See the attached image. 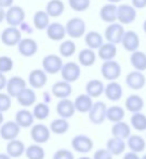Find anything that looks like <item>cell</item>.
Wrapping results in <instances>:
<instances>
[{"label": "cell", "mask_w": 146, "mask_h": 159, "mask_svg": "<svg viewBox=\"0 0 146 159\" xmlns=\"http://www.w3.org/2000/svg\"><path fill=\"white\" fill-rule=\"evenodd\" d=\"M30 138L35 142V144H44L51 138V130L43 124H36L31 127Z\"/></svg>", "instance_id": "obj_1"}, {"label": "cell", "mask_w": 146, "mask_h": 159, "mask_svg": "<svg viewBox=\"0 0 146 159\" xmlns=\"http://www.w3.org/2000/svg\"><path fill=\"white\" fill-rule=\"evenodd\" d=\"M107 106L104 102L98 101L93 104L91 111H89V120L93 125H102L106 119Z\"/></svg>", "instance_id": "obj_2"}, {"label": "cell", "mask_w": 146, "mask_h": 159, "mask_svg": "<svg viewBox=\"0 0 146 159\" xmlns=\"http://www.w3.org/2000/svg\"><path fill=\"white\" fill-rule=\"evenodd\" d=\"M101 74L106 80L116 81L121 75V66L116 61H107L104 62L101 66Z\"/></svg>", "instance_id": "obj_3"}, {"label": "cell", "mask_w": 146, "mask_h": 159, "mask_svg": "<svg viewBox=\"0 0 146 159\" xmlns=\"http://www.w3.org/2000/svg\"><path fill=\"white\" fill-rule=\"evenodd\" d=\"M71 147L77 153L88 154L93 148V141L86 134H77L71 140Z\"/></svg>", "instance_id": "obj_4"}, {"label": "cell", "mask_w": 146, "mask_h": 159, "mask_svg": "<svg viewBox=\"0 0 146 159\" xmlns=\"http://www.w3.org/2000/svg\"><path fill=\"white\" fill-rule=\"evenodd\" d=\"M125 33V30L123 28V25H121L120 23H113L109 24L105 30V38L109 43H121Z\"/></svg>", "instance_id": "obj_5"}, {"label": "cell", "mask_w": 146, "mask_h": 159, "mask_svg": "<svg viewBox=\"0 0 146 159\" xmlns=\"http://www.w3.org/2000/svg\"><path fill=\"white\" fill-rule=\"evenodd\" d=\"M136 19V10L133 6L130 4H120L117 11V21L123 24H131Z\"/></svg>", "instance_id": "obj_6"}, {"label": "cell", "mask_w": 146, "mask_h": 159, "mask_svg": "<svg viewBox=\"0 0 146 159\" xmlns=\"http://www.w3.org/2000/svg\"><path fill=\"white\" fill-rule=\"evenodd\" d=\"M80 74H81V69H80L79 65L75 62H68V63L64 64L62 70H61V76H62L63 80L68 84L77 81L80 77Z\"/></svg>", "instance_id": "obj_7"}, {"label": "cell", "mask_w": 146, "mask_h": 159, "mask_svg": "<svg viewBox=\"0 0 146 159\" xmlns=\"http://www.w3.org/2000/svg\"><path fill=\"white\" fill-rule=\"evenodd\" d=\"M63 66V61L58 55L55 54H49L42 60V67H43V70L47 74H51V75H54L57 74L62 70Z\"/></svg>", "instance_id": "obj_8"}, {"label": "cell", "mask_w": 146, "mask_h": 159, "mask_svg": "<svg viewBox=\"0 0 146 159\" xmlns=\"http://www.w3.org/2000/svg\"><path fill=\"white\" fill-rule=\"evenodd\" d=\"M66 33L71 38H80L86 33V23L79 17L71 19L66 24Z\"/></svg>", "instance_id": "obj_9"}, {"label": "cell", "mask_w": 146, "mask_h": 159, "mask_svg": "<svg viewBox=\"0 0 146 159\" xmlns=\"http://www.w3.org/2000/svg\"><path fill=\"white\" fill-rule=\"evenodd\" d=\"M21 132V127L15 121H7L0 127V136L4 141H13L16 140Z\"/></svg>", "instance_id": "obj_10"}, {"label": "cell", "mask_w": 146, "mask_h": 159, "mask_svg": "<svg viewBox=\"0 0 146 159\" xmlns=\"http://www.w3.org/2000/svg\"><path fill=\"white\" fill-rule=\"evenodd\" d=\"M125 84L132 90H141L146 84V77L142 71H130L125 77Z\"/></svg>", "instance_id": "obj_11"}, {"label": "cell", "mask_w": 146, "mask_h": 159, "mask_svg": "<svg viewBox=\"0 0 146 159\" xmlns=\"http://www.w3.org/2000/svg\"><path fill=\"white\" fill-rule=\"evenodd\" d=\"M24 19H25V12L24 10L19 6L11 7L6 13V20L8 24L12 27H16V26L21 25L23 23Z\"/></svg>", "instance_id": "obj_12"}, {"label": "cell", "mask_w": 146, "mask_h": 159, "mask_svg": "<svg viewBox=\"0 0 146 159\" xmlns=\"http://www.w3.org/2000/svg\"><path fill=\"white\" fill-rule=\"evenodd\" d=\"M76 107L73 101L69 98H64V100H60L57 104V114L60 116V118H64V119H68L71 118L76 113Z\"/></svg>", "instance_id": "obj_13"}, {"label": "cell", "mask_w": 146, "mask_h": 159, "mask_svg": "<svg viewBox=\"0 0 146 159\" xmlns=\"http://www.w3.org/2000/svg\"><path fill=\"white\" fill-rule=\"evenodd\" d=\"M24 89H26V81L22 77L14 76V77H11L8 80V84H7V93L11 98H17V95Z\"/></svg>", "instance_id": "obj_14"}, {"label": "cell", "mask_w": 146, "mask_h": 159, "mask_svg": "<svg viewBox=\"0 0 146 159\" xmlns=\"http://www.w3.org/2000/svg\"><path fill=\"white\" fill-rule=\"evenodd\" d=\"M121 43H122V47L125 48V51L133 53L139 50V47H140V37L133 30H128V32L125 33V36H123Z\"/></svg>", "instance_id": "obj_15"}, {"label": "cell", "mask_w": 146, "mask_h": 159, "mask_svg": "<svg viewBox=\"0 0 146 159\" xmlns=\"http://www.w3.org/2000/svg\"><path fill=\"white\" fill-rule=\"evenodd\" d=\"M1 41L6 46L13 47L15 44L21 42V32L16 27H10L6 28L1 34Z\"/></svg>", "instance_id": "obj_16"}, {"label": "cell", "mask_w": 146, "mask_h": 159, "mask_svg": "<svg viewBox=\"0 0 146 159\" xmlns=\"http://www.w3.org/2000/svg\"><path fill=\"white\" fill-rule=\"evenodd\" d=\"M48 81L47 73L43 69H34L28 76V82L34 89H41Z\"/></svg>", "instance_id": "obj_17"}, {"label": "cell", "mask_w": 146, "mask_h": 159, "mask_svg": "<svg viewBox=\"0 0 146 159\" xmlns=\"http://www.w3.org/2000/svg\"><path fill=\"white\" fill-rule=\"evenodd\" d=\"M105 96L112 102H118L123 95V89L117 81H111L105 87Z\"/></svg>", "instance_id": "obj_18"}, {"label": "cell", "mask_w": 146, "mask_h": 159, "mask_svg": "<svg viewBox=\"0 0 146 159\" xmlns=\"http://www.w3.org/2000/svg\"><path fill=\"white\" fill-rule=\"evenodd\" d=\"M51 92L55 98H60V100H64V98H68V96L71 94L73 88H71V84L62 80V81H57L53 84Z\"/></svg>", "instance_id": "obj_19"}, {"label": "cell", "mask_w": 146, "mask_h": 159, "mask_svg": "<svg viewBox=\"0 0 146 159\" xmlns=\"http://www.w3.org/2000/svg\"><path fill=\"white\" fill-rule=\"evenodd\" d=\"M14 121L21 128H29L34 126L35 117L33 115V111H28L27 108H22L16 111Z\"/></svg>", "instance_id": "obj_20"}, {"label": "cell", "mask_w": 146, "mask_h": 159, "mask_svg": "<svg viewBox=\"0 0 146 159\" xmlns=\"http://www.w3.org/2000/svg\"><path fill=\"white\" fill-rule=\"evenodd\" d=\"M125 109L132 114L141 113L144 108V100L139 94H131L125 98Z\"/></svg>", "instance_id": "obj_21"}, {"label": "cell", "mask_w": 146, "mask_h": 159, "mask_svg": "<svg viewBox=\"0 0 146 159\" xmlns=\"http://www.w3.org/2000/svg\"><path fill=\"white\" fill-rule=\"evenodd\" d=\"M16 100L21 106H23L24 108H28L30 106H35V103L37 101V95H36V92L33 89L26 88L17 95Z\"/></svg>", "instance_id": "obj_22"}, {"label": "cell", "mask_w": 146, "mask_h": 159, "mask_svg": "<svg viewBox=\"0 0 146 159\" xmlns=\"http://www.w3.org/2000/svg\"><path fill=\"white\" fill-rule=\"evenodd\" d=\"M112 134L114 138L127 141L131 136V126L125 121L114 124L112 127Z\"/></svg>", "instance_id": "obj_23"}, {"label": "cell", "mask_w": 146, "mask_h": 159, "mask_svg": "<svg viewBox=\"0 0 146 159\" xmlns=\"http://www.w3.org/2000/svg\"><path fill=\"white\" fill-rule=\"evenodd\" d=\"M74 104H75L76 111H79L81 114H89V111H91L92 106H93V101L92 98L89 96L87 93L84 94H79L74 101Z\"/></svg>", "instance_id": "obj_24"}, {"label": "cell", "mask_w": 146, "mask_h": 159, "mask_svg": "<svg viewBox=\"0 0 146 159\" xmlns=\"http://www.w3.org/2000/svg\"><path fill=\"white\" fill-rule=\"evenodd\" d=\"M7 154L10 156L11 158H19L21 156H23L26 152V147L22 141L20 140H13L8 142L7 144Z\"/></svg>", "instance_id": "obj_25"}, {"label": "cell", "mask_w": 146, "mask_h": 159, "mask_svg": "<svg viewBox=\"0 0 146 159\" xmlns=\"http://www.w3.org/2000/svg\"><path fill=\"white\" fill-rule=\"evenodd\" d=\"M117 11H118V7L114 3H108L102 7L100 11V16L103 22L113 24L116 23L117 21Z\"/></svg>", "instance_id": "obj_26"}, {"label": "cell", "mask_w": 146, "mask_h": 159, "mask_svg": "<svg viewBox=\"0 0 146 159\" xmlns=\"http://www.w3.org/2000/svg\"><path fill=\"white\" fill-rule=\"evenodd\" d=\"M127 146L129 147L130 152L140 154L144 152L146 147V141L140 134H131V136L127 140Z\"/></svg>", "instance_id": "obj_27"}, {"label": "cell", "mask_w": 146, "mask_h": 159, "mask_svg": "<svg viewBox=\"0 0 146 159\" xmlns=\"http://www.w3.org/2000/svg\"><path fill=\"white\" fill-rule=\"evenodd\" d=\"M105 92V86L101 80L92 79L87 82L86 84V93L89 96L93 98H98Z\"/></svg>", "instance_id": "obj_28"}, {"label": "cell", "mask_w": 146, "mask_h": 159, "mask_svg": "<svg viewBox=\"0 0 146 159\" xmlns=\"http://www.w3.org/2000/svg\"><path fill=\"white\" fill-rule=\"evenodd\" d=\"M38 50V46L37 42L33 39H26L21 40V42L19 43V52L21 53L23 57H33L34 54H36Z\"/></svg>", "instance_id": "obj_29"}, {"label": "cell", "mask_w": 146, "mask_h": 159, "mask_svg": "<svg viewBox=\"0 0 146 159\" xmlns=\"http://www.w3.org/2000/svg\"><path fill=\"white\" fill-rule=\"evenodd\" d=\"M125 147H127V142L123 140L117 138H111L106 143V148L113 154V156H119L122 153H125Z\"/></svg>", "instance_id": "obj_30"}, {"label": "cell", "mask_w": 146, "mask_h": 159, "mask_svg": "<svg viewBox=\"0 0 146 159\" xmlns=\"http://www.w3.org/2000/svg\"><path fill=\"white\" fill-rule=\"evenodd\" d=\"M130 63L133 66V68L138 71H145L146 70V53L143 51H135L131 53L130 57Z\"/></svg>", "instance_id": "obj_31"}, {"label": "cell", "mask_w": 146, "mask_h": 159, "mask_svg": "<svg viewBox=\"0 0 146 159\" xmlns=\"http://www.w3.org/2000/svg\"><path fill=\"white\" fill-rule=\"evenodd\" d=\"M47 35L53 41H60L66 35V28L60 23H52L47 28Z\"/></svg>", "instance_id": "obj_32"}, {"label": "cell", "mask_w": 146, "mask_h": 159, "mask_svg": "<svg viewBox=\"0 0 146 159\" xmlns=\"http://www.w3.org/2000/svg\"><path fill=\"white\" fill-rule=\"evenodd\" d=\"M98 57L101 60H103L104 62L107 61H113L117 55V47L116 44L109 43L106 42L104 43L100 49H98Z\"/></svg>", "instance_id": "obj_33"}, {"label": "cell", "mask_w": 146, "mask_h": 159, "mask_svg": "<svg viewBox=\"0 0 146 159\" xmlns=\"http://www.w3.org/2000/svg\"><path fill=\"white\" fill-rule=\"evenodd\" d=\"M125 116V109L119 105H114L107 108L106 114V119L108 121L113 122V124H117V122L123 121V118Z\"/></svg>", "instance_id": "obj_34"}, {"label": "cell", "mask_w": 146, "mask_h": 159, "mask_svg": "<svg viewBox=\"0 0 146 159\" xmlns=\"http://www.w3.org/2000/svg\"><path fill=\"white\" fill-rule=\"evenodd\" d=\"M86 44L88 46V48L91 49V50H95V49H100L101 47L104 44L103 41V37L101 34L96 33V32H89L86 35Z\"/></svg>", "instance_id": "obj_35"}, {"label": "cell", "mask_w": 146, "mask_h": 159, "mask_svg": "<svg viewBox=\"0 0 146 159\" xmlns=\"http://www.w3.org/2000/svg\"><path fill=\"white\" fill-rule=\"evenodd\" d=\"M49 128H50V130H51V133L61 135V134H65L69 130V124H68V121H67V119H64V118H57V119L51 121Z\"/></svg>", "instance_id": "obj_36"}, {"label": "cell", "mask_w": 146, "mask_h": 159, "mask_svg": "<svg viewBox=\"0 0 146 159\" xmlns=\"http://www.w3.org/2000/svg\"><path fill=\"white\" fill-rule=\"evenodd\" d=\"M95 60H96V54L91 49H84L78 54V61H79L80 65H82V66H86V67L92 66V65L95 63Z\"/></svg>", "instance_id": "obj_37"}, {"label": "cell", "mask_w": 146, "mask_h": 159, "mask_svg": "<svg viewBox=\"0 0 146 159\" xmlns=\"http://www.w3.org/2000/svg\"><path fill=\"white\" fill-rule=\"evenodd\" d=\"M130 122H131V127L133 128L135 131L138 132H144L146 131V115L141 113L132 114L131 118H130Z\"/></svg>", "instance_id": "obj_38"}, {"label": "cell", "mask_w": 146, "mask_h": 159, "mask_svg": "<svg viewBox=\"0 0 146 159\" xmlns=\"http://www.w3.org/2000/svg\"><path fill=\"white\" fill-rule=\"evenodd\" d=\"M65 6L61 0H50L47 4L46 12L48 13L49 16L57 17L64 12Z\"/></svg>", "instance_id": "obj_39"}, {"label": "cell", "mask_w": 146, "mask_h": 159, "mask_svg": "<svg viewBox=\"0 0 146 159\" xmlns=\"http://www.w3.org/2000/svg\"><path fill=\"white\" fill-rule=\"evenodd\" d=\"M33 115L39 121L46 120L50 116V107L47 103H37L33 108Z\"/></svg>", "instance_id": "obj_40"}, {"label": "cell", "mask_w": 146, "mask_h": 159, "mask_svg": "<svg viewBox=\"0 0 146 159\" xmlns=\"http://www.w3.org/2000/svg\"><path fill=\"white\" fill-rule=\"evenodd\" d=\"M25 156L27 159H44L46 152L39 144H31L26 147Z\"/></svg>", "instance_id": "obj_41"}, {"label": "cell", "mask_w": 146, "mask_h": 159, "mask_svg": "<svg viewBox=\"0 0 146 159\" xmlns=\"http://www.w3.org/2000/svg\"><path fill=\"white\" fill-rule=\"evenodd\" d=\"M34 25L37 30H44L49 27V15L44 11H38L34 15Z\"/></svg>", "instance_id": "obj_42"}, {"label": "cell", "mask_w": 146, "mask_h": 159, "mask_svg": "<svg viewBox=\"0 0 146 159\" xmlns=\"http://www.w3.org/2000/svg\"><path fill=\"white\" fill-rule=\"evenodd\" d=\"M76 51V44L71 40H66V41L62 42L60 46V53L62 57H69L75 53Z\"/></svg>", "instance_id": "obj_43"}, {"label": "cell", "mask_w": 146, "mask_h": 159, "mask_svg": "<svg viewBox=\"0 0 146 159\" xmlns=\"http://www.w3.org/2000/svg\"><path fill=\"white\" fill-rule=\"evenodd\" d=\"M68 3L73 10L82 12L90 7V0H68Z\"/></svg>", "instance_id": "obj_44"}, {"label": "cell", "mask_w": 146, "mask_h": 159, "mask_svg": "<svg viewBox=\"0 0 146 159\" xmlns=\"http://www.w3.org/2000/svg\"><path fill=\"white\" fill-rule=\"evenodd\" d=\"M13 68V61L9 57H0V73H9Z\"/></svg>", "instance_id": "obj_45"}, {"label": "cell", "mask_w": 146, "mask_h": 159, "mask_svg": "<svg viewBox=\"0 0 146 159\" xmlns=\"http://www.w3.org/2000/svg\"><path fill=\"white\" fill-rule=\"evenodd\" d=\"M12 101H11V96L8 93H0V111L4 113L8 111L11 107Z\"/></svg>", "instance_id": "obj_46"}, {"label": "cell", "mask_w": 146, "mask_h": 159, "mask_svg": "<svg viewBox=\"0 0 146 159\" xmlns=\"http://www.w3.org/2000/svg\"><path fill=\"white\" fill-rule=\"evenodd\" d=\"M52 159H75V157H74V154L71 153L69 149L61 148V149H57V151L53 154Z\"/></svg>", "instance_id": "obj_47"}, {"label": "cell", "mask_w": 146, "mask_h": 159, "mask_svg": "<svg viewBox=\"0 0 146 159\" xmlns=\"http://www.w3.org/2000/svg\"><path fill=\"white\" fill-rule=\"evenodd\" d=\"M113 154L107 148H100L96 149L93 154V159H113Z\"/></svg>", "instance_id": "obj_48"}, {"label": "cell", "mask_w": 146, "mask_h": 159, "mask_svg": "<svg viewBox=\"0 0 146 159\" xmlns=\"http://www.w3.org/2000/svg\"><path fill=\"white\" fill-rule=\"evenodd\" d=\"M132 6L135 9H144L146 7V0H132Z\"/></svg>", "instance_id": "obj_49"}, {"label": "cell", "mask_w": 146, "mask_h": 159, "mask_svg": "<svg viewBox=\"0 0 146 159\" xmlns=\"http://www.w3.org/2000/svg\"><path fill=\"white\" fill-rule=\"evenodd\" d=\"M122 159H141V157L139 156V154L133 153V152H128L123 155Z\"/></svg>", "instance_id": "obj_50"}, {"label": "cell", "mask_w": 146, "mask_h": 159, "mask_svg": "<svg viewBox=\"0 0 146 159\" xmlns=\"http://www.w3.org/2000/svg\"><path fill=\"white\" fill-rule=\"evenodd\" d=\"M7 84H8V80H7L6 76L2 73H0V91H1L2 89L7 88Z\"/></svg>", "instance_id": "obj_51"}, {"label": "cell", "mask_w": 146, "mask_h": 159, "mask_svg": "<svg viewBox=\"0 0 146 159\" xmlns=\"http://www.w3.org/2000/svg\"><path fill=\"white\" fill-rule=\"evenodd\" d=\"M13 1H14V0H0V7H2V8H3V7H10L11 8Z\"/></svg>", "instance_id": "obj_52"}, {"label": "cell", "mask_w": 146, "mask_h": 159, "mask_svg": "<svg viewBox=\"0 0 146 159\" xmlns=\"http://www.w3.org/2000/svg\"><path fill=\"white\" fill-rule=\"evenodd\" d=\"M4 17H6V13H4V11H3V8L0 7V23L3 21Z\"/></svg>", "instance_id": "obj_53"}, {"label": "cell", "mask_w": 146, "mask_h": 159, "mask_svg": "<svg viewBox=\"0 0 146 159\" xmlns=\"http://www.w3.org/2000/svg\"><path fill=\"white\" fill-rule=\"evenodd\" d=\"M0 159H11L10 156L8 154H3V153H0Z\"/></svg>", "instance_id": "obj_54"}, {"label": "cell", "mask_w": 146, "mask_h": 159, "mask_svg": "<svg viewBox=\"0 0 146 159\" xmlns=\"http://www.w3.org/2000/svg\"><path fill=\"white\" fill-rule=\"evenodd\" d=\"M4 124V116H3V113L0 111V127Z\"/></svg>", "instance_id": "obj_55"}, {"label": "cell", "mask_w": 146, "mask_h": 159, "mask_svg": "<svg viewBox=\"0 0 146 159\" xmlns=\"http://www.w3.org/2000/svg\"><path fill=\"white\" fill-rule=\"evenodd\" d=\"M107 1H109V3H118V2H120L121 0H107Z\"/></svg>", "instance_id": "obj_56"}, {"label": "cell", "mask_w": 146, "mask_h": 159, "mask_svg": "<svg viewBox=\"0 0 146 159\" xmlns=\"http://www.w3.org/2000/svg\"><path fill=\"white\" fill-rule=\"evenodd\" d=\"M143 30H144V33L146 34V20L144 21V23H143Z\"/></svg>", "instance_id": "obj_57"}, {"label": "cell", "mask_w": 146, "mask_h": 159, "mask_svg": "<svg viewBox=\"0 0 146 159\" xmlns=\"http://www.w3.org/2000/svg\"><path fill=\"white\" fill-rule=\"evenodd\" d=\"M78 159H93V158H91V157H88V156H82V157H79Z\"/></svg>", "instance_id": "obj_58"}, {"label": "cell", "mask_w": 146, "mask_h": 159, "mask_svg": "<svg viewBox=\"0 0 146 159\" xmlns=\"http://www.w3.org/2000/svg\"><path fill=\"white\" fill-rule=\"evenodd\" d=\"M141 159H146V154H145L144 156H143V157H141Z\"/></svg>", "instance_id": "obj_59"}]
</instances>
